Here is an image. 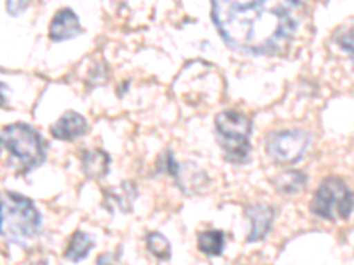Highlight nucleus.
I'll use <instances>...</instances> for the list:
<instances>
[{
	"instance_id": "nucleus-1",
	"label": "nucleus",
	"mask_w": 354,
	"mask_h": 265,
	"mask_svg": "<svg viewBox=\"0 0 354 265\" xmlns=\"http://www.w3.org/2000/svg\"><path fill=\"white\" fill-rule=\"evenodd\" d=\"M213 20L232 50L274 55L289 46L301 0H211Z\"/></svg>"
},
{
	"instance_id": "nucleus-2",
	"label": "nucleus",
	"mask_w": 354,
	"mask_h": 265,
	"mask_svg": "<svg viewBox=\"0 0 354 265\" xmlns=\"http://www.w3.org/2000/svg\"><path fill=\"white\" fill-rule=\"evenodd\" d=\"M41 214L28 198L17 193H6L0 202V232L8 241L28 246L39 235Z\"/></svg>"
},
{
	"instance_id": "nucleus-3",
	"label": "nucleus",
	"mask_w": 354,
	"mask_h": 265,
	"mask_svg": "<svg viewBox=\"0 0 354 265\" xmlns=\"http://www.w3.org/2000/svg\"><path fill=\"white\" fill-rule=\"evenodd\" d=\"M216 132L223 156L229 163L243 165L250 157V132L252 121L236 110H225L216 115Z\"/></svg>"
},
{
	"instance_id": "nucleus-4",
	"label": "nucleus",
	"mask_w": 354,
	"mask_h": 265,
	"mask_svg": "<svg viewBox=\"0 0 354 265\" xmlns=\"http://www.w3.org/2000/svg\"><path fill=\"white\" fill-rule=\"evenodd\" d=\"M2 140H4L9 153L20 161L25 170L36 168L46 157L43 138L36 129L30 128L28 124L17 122V124L4 128Z\"/></svg>"
},
{
	"instance_id": "nucleus-5",
	"label": "nucleus",
	"mask_w": 354,
	"mask_h": 265,
	"mask_svg": "<svg viewBox=\"0 0 354 265\" xmlns=\"http://www.w3.org/2000/svg\"><path fill=\"white\" fill-rule=\"evenodd\" d=\"M312 213L324 219H349L353 213V193L338 177L322 181L312 200Z\"/></svg>"
},
{
	"instance_id": "nucleus-6",
	"label": "nucleus",
	"mask_w": 354,
	"mask_h": 265,
	"mask_svg": "<svg viewBox=\"0 0 354 265\" xmlns=\"http://www.w3.org/2000/svg\"><path fill=\"white\" fill-rule=\"evenodd\" d=\"M308 144L310 138L305 131L292 129V131L271 132L266 140V149L277 163L292 165L305 156Z\"/></svg>"
},
{
	"instance_id": "nucleus-7",
	"label": "nucleus",
	"mask_w": 354,
	"mask_h": 265,
	"mask_svg": "<svg viewBox=\"0 0 354 265\" xmlns=\"http://www.w3.org/2000/svg\"><path fill=\"white\" fill-rule=\"evenodd\" d=\"M82 34L80 18L77 17V12L73 9L64 8L61 11H57L53 17L52 23L48 28V36L52 41H68L77 37Z\"/></svg>"
},
{
	"instance_id": "nucleus-8",
	"label": "nucleus",
	"mask_w": 354,
	"mask_h": 265,
	"mask_svg": "<svg viewBox=\"0 0 354 265\" xmlns=\"http://www.w3.org/2000/svg\"><path fill=\"white\" fill-rule=\"evenodd\" d=\"M246 216L250 217V223H252V230H250L246 241H262L271 230V225H273L274 209L268 204H254L246 209Z\"/></svg>"
},
{
	"instance_id": "nucleus-9",
	"label": "nucleus",
	"mask_w": 354,
	"mask_h": 265,
	"mask_svg": "<svg viewBox=\"0 0 354 265\" xmlns=\"http://www.w3.org/2000/svg\"><path fill=\"white\" fill-rule=\"evenodd\" d=\"M85 131H87V121L84 119V115L73 112V110L62 113L61 119L50 128L53 138L64 141L77 140L82 135H85Z\"/></svg>"
},
{
	"instance_id": "nucleus-10",
	"label": "nucleus",
	"mask_w": 354,
	"mask_h": 265,
	"mask_svg": "<svg viewBox=\"0 0 354 265\" xmlns=\"http://www.w3.org/2000/svg\"><path fill=\"white\" fill-rule=\"evenodd\" d=\"M82 170L87 179H101L110 172V156L101 149L85 150L82 156Z\"/></svg>"
},
{
	"instance_id": "nucleus-11",
	"label": "nucleus",
	"mask_w": 354,
	"mask_h": 265,
	"mask_svg": "<svg viewBox=\"0 0 354 265\" xmlns=\"http://www.w3.org/2000/svg\"><path fill=\"white\" fill-rule=\"evenodd\" d=\"M197 244L202 253L209 255V257H220L223 253V246H225V235L220 230H205V232L198 233Z\"/></svg>"
},
{
	"instance_id": "nucleus-12",
	"label": "nucleus",
	"mask_w": 354,
	"mask_h": 265,
	"mask_svg": "<svg viewBox=\"0 0 354 265\" xmlns=\"http://www.w3.org/2000/svg\"><path fill=\"white\" fill-rule=\"evenodd\" d=\"M94 246V241L91 237H88L87 233L82 232V230H78V232L73 233L71 241H69L68 244V249H66V258L71 262H80L84 260L85 257L88 255V251L93 249Z\"/></svg>"
},
{
	"instance_id": "nucleus-13",
	"label": "nucleus",
	"mask_w": 354,
	"mask_h": 265,
	"mask_svg": "<svg viewBox=\"0 0 354 265\" xmlns=\"http://www.w3.org/2000/svg\"><path fill=\"white\" fill-rule=\"evenodd\" d=\"M306 184V175L303 172H283L274 179V186L280 193L296 195L299 193Z\"/></svg>"
},
{
	"instance_id": "nucleus-14",
	"label": "nucleus",
	"mask_w": 354,
	"mask_h": 265,
	"mask_svg": "<svg viewBox=\"0 0 354 265\" xmlns=\"http://www.w3.org/2000/svg\"><path fill=\"white\" fill-rule=\"evenodd\" d=\"M147 242V249L160 260H169L170 255H172V249H170V242L165 235H161L160 232H151L145 239Z\"/></svg>"
},
{
	"instance_id": "nucleus-15",
	"label": "nucleus",
	"mask_w": 354,
	"mask_h": 265,
	"mask_svg": "<svg viewBox=\"0 0 354 265\" xmlns=\"http://www.w3.org/2000/svg\"><path fill=\"white\" fill-rule=\"evenodd\" d=\"M160 170L161 172L169 173V175H172V177H176L177 170H179L177 161L174 159L172 153H169V150H167V153L160 157Z\"/></svg>"
},
{
	"instance_id": "nucleus-16",
	"label": "nucleus",
	"mask_w": 354,
	"mask_h": 265,
	"mask_svg": "<svg viewBox=\"0 0 354 265\" xmlns=\"http://www.w3.org/2000/svg\"><path fill=\"white\" fill-rule=\"evenodd\" d=\"M28 6V0H8L6 8L11 17H18L20 12H24Z\"/></svg>"
},
{
	"instance_id": "nucleus-17",
	"label": "nucleus",
	"mask_w": 354,
	"mask_h": 265,
	"mask_svg": "<svg viewBox=\"0 0 354 265\" xmlns=\"http://www.w3.org/2000/svg\"><path fill=\"white\" fill-rule=\"evenodd\" d=\"M338 43H340V46H342L346 52L353 53V30H349V32H347V36L344 37V39H338Z\"/></svg>"
},
{
	"instance_id": "nucleus-18",
	"label": "nucleus",
	"mask_w": 354,
	"mask_h": 265,
	"mask_svg": "<svg viewBox=\"0 0 354 265\" xmlns=\"http://www.w3.org/2000/svg\"><path fill=\"white\" fill-rule=\"evenodd\" d=\"M34 265H48V264H46L44 260H41V262H37V264H34Z\"/></svg>"
},
{
	"instance_id": "nucleus-19",
	"label": "nucleus",
	"mask_w": 354,
	"mask_h": 265,
	"mask_svg": "<svg viewBox=\"0 0 354 265\" xmlns=\"http://www.w3.org/2000/svg\"><path fill=\"white\" fill-rule=\"evenodd\" d=\"M0 147H2V140H0Z\"/></svg>"
}]
</instances>
